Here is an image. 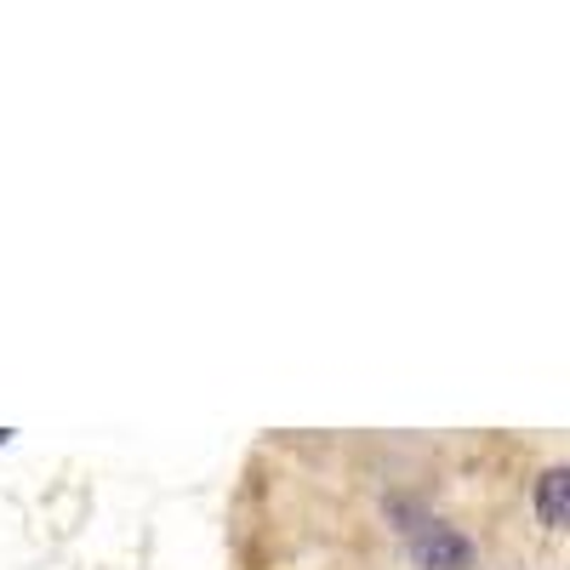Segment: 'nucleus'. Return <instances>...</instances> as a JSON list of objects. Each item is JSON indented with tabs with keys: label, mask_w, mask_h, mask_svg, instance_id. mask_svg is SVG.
<instances>
[{
	"label": "nucleus",
	"mask_w": 570,
	"mask_h": 570,
	"mask_svg": "<svg viewBox=\"0 0 570 570\" xmlns=\"http://www.w3.org/2000/svg\"><path fill=\"white\" fill-rule=\"evenodd\" d=\"M564 513H570V468L553 462L542 480H537V519H542L548 531H559V525H564Z\"/></svg>",
	"instance_id": "f03ea898"
},
{
	"label": "nucleus",
	"mask_w": 570,
	"mask_h": 570,
	"mask_svg": "<svg viewBox=\"0 0 570 570\" xmlns=\"http://www.w3.org/2000/svg\"><path fill=\"white\" fill-rule=\"evenodd\" d=\"M400 531H405V553L416 570H473V559H480L473 542L456 525H445V519L411 513V525H400Z\"/></svg>",
	"instance_id": "f257e3e1"
},
{
	"label": "nucleus",
	"mask_w": 570,
	"mask_h": 570,
	"mask_svg": "<svg viewBox=\"0 0 570 570\" xmlns=\"http://www.w3.org/2000/svg\"><path fill=\"white\" fill-rule=\"evenodd\" d=\"M7 440H12V428H0V445H7Z\"/></svg>",
	"instance_id": "7ed1b4c3"
}]
</instances>
